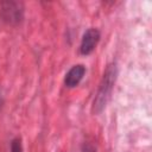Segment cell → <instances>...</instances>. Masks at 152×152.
<instances>
[{
    "instance_id": "6da1fadb",
    "label": "cell",
    "mask_w": 152,
    "mask_h": 152,
    "mask_svg": "<svg viewBox=\"0 0 152 152\" xmlns=\"http://www.w3.org/2000/svg\"><path fill=\"white\" fill-rule=\"evenodd\" d=\"M116 77H118V66L115 63H112L106 68V71L101 78V82H100V86H99V89H97V93H96V96L93 103L94 113L102 112L106 104L108 103L114 84L116 82Z\"/></svg>"
},
{
    "instance_id": "7a4b0ae2",
    "label": "cell",
    "mask_w": 152,
    "mask_h": 152,
    "mask_svg": "<svg viewBox=\"0 0 152 152\" xmlns=\"http://www.w3.org/2000/svg\"><path fill=\"white\" fill-rule=\"evenodd\" d=\"M23 10V4L18 1H5L1 4V15L10 24H17L21 20Z\"/></svg>"
},
{
    "instance_id": "3957f363",
    "label": "cell",
    "mask_w": 152,
    "mask_h": 152,
    "mask_svg": "<svg viewBox=\"0 0 152 152\" xmlns=\"http://www.w3.org/2000/svg\"><path fill=\"white\" fill-rule=\"evenodd\" d=\"M100 40V32L96 28H89L84 32L82 40H81V45H80V52L82 55H89L94 51V49L96 48L97 43Z\"/></svg>"
},
{
    "instance_id": "277c9868",
    "label": "cell",
    "mask_w": 152,
    "mask_h": 152,
    "mask_svg": "<svg viewBox=\"0 0 152 152\" xmlns=\"http://www.w3.org/2000/svg\"><path fill=\"white\" fill-rule=\"evenodd\" d=\"M86 74V68L82 64H77L74 65L66 74L64 77V84L68 88H74L76 86H78V83L82 81L83 76Z\"/></svg>"
},
{
    "instance_id": "5b68a950",
    "label": "cell",
    "mask_w": 152,
    "mask_h": 152,
    "mask_svg": "<svg viewBox=\"0 0 152 152\" xmlns=\"http://www.w3.org/2000/svg\"><path fill=\"white\" fill-rule=\"evenodd\" d=\"M11 152H23V146L21 141L19 138H15L11 142Z\"/></svg>"
},
{
    "instance_id": "8992f818",
    "label": "cell",
    "mask_w": 152,
    "mask_h": 152,
    "mask_svg": "<svg viewBox=\"0 0 152 152\" xmlns=\"http://www.w3.org/2000/svg\"><path fill=\"white\" fill-rule=\"evenodd\" d=\"M2 103H4V99H2V95H1V91H0V108H1Z\"/></svg>"
}]
</instances>
